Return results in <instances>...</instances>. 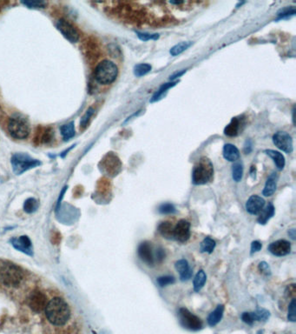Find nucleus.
Masks as SVG:
<instances>
[{"label":"nucleus","instance_id":"37998d69","mask_svg":"<svg viewBox=\"0 0 296 334\" xmlns=\"http://www.w3.org/2000/svg\"><path fill=\"white\" fill-rule=\"evenodd\" d=\"M262 248V245L260 241L256 240V241L252 242L251 243V249H250V254L253 255L254 253L260 251Z\"/></svg>","mask_w":296,"mask_h":334},{"label":"nucleus","instance_id":"aec40b11","mask_svg":"<svg viewBox=\"0 0 296 334\" xmlns=\"http://www.w3.org/2000/svg\"><path fill=\"white\" fill-rule=\"evenodd\" d=\"M277 181H278V175L276 172H273L270 174V177L266 179V184L264 186L262 194L265 197H270L273 195L274 193L276 191Z\"/></svg>","mask_w":296,"mask_h":334},{"label":"nucleus","instance_id":"423d86ee","mask_svg":"<svg viewBox=\"0 0 296 334\" xmlns=\"http://www.w3.org/2000/svg\"><path fill=\"white\" fill-rule=\"evenodd\" d=\"M41 162L38 159H32L26 153H15L12 157V166L16 175H21L30 169L40 166Z\"/></svg>","mask_w":296,"mask_h":334},{"label":"nucleus","instance_id":"4be33fe9","mask_svg":"<svg viewBox=\"0 0 296 334\" xmlns=\"http://www.w3.org/2000/svg\"><path fill=\"white\" fill-rule=\"evenodd\" d=\"M158 232L166 239H174V225L172 222L162 221L158 227Z\"/></svg>","mask_w":296,"mask_h":334},{"label":"nucleus","instance_id":"3c124183","mask_svg":"<svg viewBox=\"0 0 296 334\" xmlns=\"http://www.w3.org/2000/svg\"><path fill=\"white\" fill-rule=\"evenodd\" d=\"M256 166H251V170H250V174L252 176L253 179H256Z\"/></svg>","mask_w":296,"mask_h":334},{"label":"nucleus","instance_id":"a19ab883","mask_svg":"<svg viewBox=\"0 0 296 334\" xmlns=\"http://www.w3.org/2000/svg\"><path fill=\"white\" fill-rule=\"evenodd\" d=\"M165 257H166V252H165L164 249L162 248V246L158 247L156 251L155 262H156L158 264H162V262L164 261Z\"/></svg>","mask_w":296,"mask_h":334},{"label":"nucleus","instance_id":"5701e85b","mask_svg":"<svg viewBox=\"0 0 296 334\" xmlns=\"http://www.w3.org/2000/svg\"><path fill=\"white\" fill-rule=\"evenodd\" d=\"M276 213V209L272 203H270L266 205V208L264 209L260 212V215L257 218V221L260 225H266L270 218H272Z\"/></svg>","mask_w":296,"mask_h":334},{"label":"nucleus","instance_id":"f03ea898","mask_svg":"<svg viewBox=\"0 0 296 334\" xmlns=\"http://www.w3.org/2000/svg\"><path fill=\"white\" fill-rule=\"evenodd\" d=\"M214 177V166L210 159L202 157L194 165L192 172V182L196 185H206Z\"/></svg>","mask_w":296,"mask_h":334},{"label":"nucleus","instance_id":"7ed1b4c3","mask_svg":"<svg viewBox=\"0 0 296 334\" xmlns=\"http://www.w3.org/2000/svg\"><path fill=\"white\" fill-rule=\"evenodd\" d=\"M23 278V271L18 265L4 264L0 267V282L6 287H18Z\"/></svg>","mask_w":296,"mask_h":334},{"label":"nucleus","instance_id":"a878e982","mask_svg":"<svg viewBox=\"0 0 296 334\" xmlns=\"http://www.w3.org/2000/svg\"><path fill=\"white\" fill-rule=\"evenodd\" d=\"M60 133L62 134V139H64L66 141L72 139L73 137L75 136V126H74V123L70 122L68 124H66V125L61 126Z\"/></svg>","mask_w":296,"mask_h":334},{"label":"nucleus","instance_id":"603ef678","mask_svg":"<svg viewBox=\"0 0 296 334\" xmlns=\"http://www.w3.org/2000/svg\"><path fill=\"white\" fill-rule=\"evenodd\" d=\"M293 122L294 124V107L293 109Z\"/></svg>","mask_w":296,"mask_h":334},{"label":"nucleus","instance_id":"de8ad7c7","mask_svg":"<svg viewBox=\"0 0 296 334\" xmlns=\"http://www.w3.org/2000/svg\"><path fill=\"white\" fill-rule=\"evenodd\" d=\"M185 73H186V70H182V71L179 72V73H174V74H173L172 76L170 77V80H176V79H178V78H179V77L182 76V75H184Z\"/></svg>","mask_w":296,"mask_h":334},{"label":"nucleus","instance_id":"9d476101","mask_svg":"<svg viewBox=\"0 0 296 334\" xmlns=\"http://www.w3.org/2000/svg\"><path fill=\"white\" fill-rule=\"evenodd\" d=\"M138 254L142 261L145 263L150 267L155 265V257L153 254L152 243L150 241H144L140 243L138 248Z\"/></svg>","mask_w":296,"mask_h":334},{"label":"nucleus","instance_id":"4468645a","mask_svg":"<svg viewBox=\"0 0 296 334\" xmlns=\"http://www.w3.org/2000/svg\"><path fill=\"white\" fill-rule=\"evenodd\" d=\"M265 199L260 196L252 195L246 203V210L251 215L259 214L265 206Z\"/></svg>","mask_w":296,"mask_h":334},{"label":"nucleus","instance_id":"2eb2a0df","mask_svg":"<svg viewBox=\"0 0 296 334\" xmlns=\"http://www.w3.org/2000/svg\"><path fill=\"white\" fill-rule=\"evenodd\" d=\"M12 245L18 251H22L27 255L32 256V244L30 238L27 236H20V238H14L10 240Z\"/></svg>","mask_w":296,"mask_h":334},{"label":"nucleus","instance_id":"6ab92c4d","mask_svg":"<svg viewBox=\"0 0 296 334\" xmlns=\"http://www.w3.org/2000/svg\"><path fill=\"white\" fill-rule=\"evenodd\" d=\"M224 310L225 306L224 304H218L214 311H211L210 314L208 315L207 318L208 324L210 327H214L222 320V318L224 317Z\"/></svg>","mask_w":296,"mask_h":334},{"label":"nucleus","instance_id":"864d4df0","mask_svg":"<svg viewBox=\"0 0 296 334\" xmlns=\"http://www.w3.org/2000/svg\"><path fill=\"white\" fill-rule=\"evenodd\" d=\"M262 333H264V331H262V330H260V331L257 332V334H262Z\"/></svg>","mask_w":296,"mask_h":334},{"label":"nucleus","instance_id":"9b49d317","mask_svg":"<svg viewBox=\"0 0 296 334\" xmlns=\"http://www.w3.org/2000/svg\"><path fill=\"white\" fill-rule=\"evenodd\" d=\"M56 28L62 34L66 40L72 43H76L79 39L78 33L72 24L64 20H60L56 22Z\"/></svg>","mask_w":296,"mask_h":334},{"label":"nucleus","instance_id":"f8f14e48","mask_svg":"<svg viewBox=\"0 0 296 334\" xmlns=\"http://www.w3.org/2000/svg\"><path fill=\"white\" fill-rule=\"evenodd\" d=\"M268 250L270 251V253L277 256V257H283L286 255L290 254L291 251V243L285 239H279L276 241L272 242Z\"/></svg>","mask_w":296,"mask_h":334},{"label":"nucleus","instance_id":"6e6552de","mask_svg":"<svg viewBox=\"0 0 296 334\" xmlns=\"http://www.w3.org/2000/svg\"><path fill=\"white\" fill-rule=\"evenodd\" d=\"M273 142L280 151L291 153L293 152V139L286 132H278L273 136Z\"/></svg>","mask_w":296,"mask_h":334},{"label":"nucleus","instance_id":"2f4dec72","mask_svg":"<svg viewBox=\"0 0 296 334\" xmlns=\"http://www.w3.org/2000/svg\"><path fill=\"white\" fill-rule=\"evenodd\" d=\"M152 67L150 64H139L134 68V74L136 77H142L152 71Z\"/></svg>","mask_w":296,"mask_h":334},{"label":"nucleus","instance_id":"cd10ccee","mask_svg":"<svg viewBox=\"0 0 296 334\" xmlns=\"http://www.w3.org/2000/svg\"><path fill=\"white\" fill-rule=\"evenodd\" d=\"M178 84V81H173V82H170V83H165L162 85V86L158 89V92L153 95L152 97V100H150V102H156V101H158V100L161 99L162 97L164 96V94L168 92V89H170L172 87H174L176 85Z\"/></svg>","mask_w":296,"mask_h":334},{"label":"nucleus","instance_id":"a211bd4d","mask_svg":"<svg viewBox=\"0 0 296 334\" xmlns=\"http://www.w3.org/2000/svg\"><path fill=\"white\" fill-rule=\"evenodd\" d=\"M244 120L242 118H233L231 122L225 127L224 133L230 137H234L240 133L242 127L244 126Z\"/></svg>","mask_w":296,"mask_h":334},{"label":"nucleus","instance_id":"49530a36","mask_svg":"<svg viewBox=\"0 0 296 334\" xmlns=\"http://www.w3.org/2000/svg\"><path fill=\"white\" fill-rule=\"evenodd\" d=\"M53 133L52 130H48L46 132H44V136L42 137V142L46 143L49 142L52 139Z\"/></svg>","mask_w":296,"mask_h":334},{"label":"nucleus","instance_id":"ddd939ff","mask_svg":"<svg viewBox=\"0 0 296 334\" xmlns=\"http://www.w3.org/2000/svg\"><path fill=\"white\" fill-rule=\"evenodd\" d=\"M29 306L35 312H40L46 309V297L41 291H34L29 297Z\"/></svg>","mask_w":296,"mask_h":334},{"label":"nucleus","instance_id":"412c9836","mask_svg":"<svg viewBox=\"0 0 296 334\" xmlns=\"http://www.w3.org/2000/svg\"><path fill=\"white\" fill-rule=\"evenodd\" d=\"M224 157L230 162H236L240 158V152L234 145L226 144L224 147Z\"/></svg>","mask_w":296,"mask_h":334},{"label":"nucleus","instance_id":"39448f33","mask_svg":"<svg viewBox=\"0 0 296 334\" xmlns=\"http://www.w3.org/2000/svg\"><path fill=\"white\" fill-rule=\"evenodd\" d=\"M8 130L14 139H26L30 134V124L22 115L15 114L9 120Z\"/></svg>","mask_w":296,"mask_h":334},{"label":"nucleus","instance_id":"473e14b6","mask_svg":"<svg viewBox=\"0 0 296 334\" xmlns=\"http://www.w3.org/2000/svg\"><path fill=\"white\" fill-rule=\"evenodd\" d=\"M158 212L164 215H168V214H174L176 212V209L172 203H164L158 207Z\"/></svg>","mask_w":296,"mask_h":334},{"label":"nucleus","instance_id":"72a5a7b5","mask_svg":"<svg viewBox=\"0 0 296 334\" xmlns=\"http://www.w3.org/2000/svg\"><path fill=\"white\" fill-rule=\"evenodd\" d=\"M38 208V202L36 201V199L30 198L24 202V210L27 213H32V212H36Z\"/></svg>","mask_w":296,"mask_h":334},{"label":"nucleus","instance_id":"58836bf2","mask_svg":"<svg viewBox=\"0 0 296 334\" xmlns=\"http://www.w3.org/2000/svg\"><path fill=\"white\" fill-rule=\"evenodd\" d=\"M21 3L29 8H44L46 6V2L44 1H30L29 0V1H23Z\"/></svg>","mask_w":296,"mask_h":334},{"label":"nucleus","instance_id":"dca6fc26","mask_svg":"<svg viewBox=\"0 0 296 334\" xmlns=\"http://www.w3.org/2000/svg\"><path fill=\"white\" fill-rule=\"evenodd\" d=\"M104 160L106 161H104V168L108 175L114 177L121 172L122 164L120 162V159L116 156L113 155V154L108 155Z\"/></svg>","mask_w":296,"mask_h":334},{"label":"nucleus","instance_id":"c85d7f7f","mask_svg":"<svg viewBox=\"0 0 296 334\" xmlns=\"http://www.w3.org/2000/svg\"><path fill=\"white\" fill-rule=\"evenodd\" d=\"M216 246V243L213 238L207 237L204 238L200 245V251L201 252H207L208 254L212 253L214 251V248Z\"/></svg>","mask_w":296,"mask_h":334},{"label":"nucleus","instance_id":"b1692460","mask_svg":"<svg viewBox=\"0 0 296 334\" xmlns=\"http://www.w3.org/2000/svg\"><path fill=\"white\" fill-rule=\"evenodd\" d=\"M265 153L273 159L274 162L276 165L277 168L279 170H282L284 168L286 162H285V158L282 155V153L274 151V150H266Z\"/></svg>","mask_w":296,"mask_h":334},{"label":"nucleus","instance_id":"79ce46f5","mask_svg":"<svg viewBox=\"0 0 296 334\" xmlns=\"http://www.w3.org/2000/svg\"><path fill=\"white\" fill-rule=\"evenodd\" d=\"M258 269L260 271V273L265 275V276H270L271 275V269L266 262L262 261L258 265Z\"/></svg>","mask_w":296,"mask_h":334},{"label":"nucleus","instance_id":"1a4fd4ad","mask_svg":"<svg viewBox=\"0 0 296 334\" xmlns=\"http://www.w3.org/2000/svg\"><path fill=\"white\" fill-rule=\"evenodd\" d=\"M190 223L186 219H180L174 226V239L180 243H186L190 238Z\"/></svg>","mask_w":296,"mask_h":334},{"label":"nucleus","instance_id":"7c9ffc66","mask_svg":"<svg viewBox=\"0 0 296 334\" xmlns=\"http://www.w3.org/2000/svg\"><path fill=\"white\" fill-rule=\"evenodd\" d=\"M191 42L190 41H184V42H181V43L178 44L176 45L174 47H172L170 53L172 54V56H178L180 55L181 53H184V51L187 50L188 47H190Z\"/></svg>","mask_w":296,"mask_h":334},{"label":"nucleus","instance_id":"09e8293b","mask_svg":"<svg viewBox=\"0 0 296 334\" xmlns=\"http://www.w3.org/2000/svg\"><path fill=\"white\" fill-rule=\"evenodd\" d=\"M288 236H290V238H292L293 240H296V229L293 228V229H290V231H288Z\"/></svg>","mask_w":296,"mask_h":334},{"label":"nucleus","instance_id":"20e7f679","mask_svg":"<svg viewBox=\"0 0 296 334\" xmlns=\"http://www.w3.org/2000/svg\"><path fill=\"white\" fill-rule=\"evenodd\" d=\"M118 74V68L110 60H102L95 69V78L98 83L109 85L115 81Z\"/></svg>","mask_w":296,"mask_h":334},{"label":"nucleus","instance_id":"393cba45","mask_svg":"<svg viewBox=\"0 0 296 334\" xmlns=\"http://www.w3.org/2000/svg\"><path fill=\"white\" fill-rule=\"evenodd\" d=\"M206 281H207V275H206L204 270H200L194 276V279H193L194 291H196V292L201 291L206 284Z\"/></svg>","mask_w":296,"mask_h":334},{"label":"nucleus","instance_id":"4c0bfd02","mask_svg":"<svg viewBox=\"0 0 296 334\" xmlns=\"http://www.w3.org/2000/svg\"><path fill=\"white\" fill-rule=\"evenodd\" d=\"M136 34L142 41H148V40H156L159 39V34H150L147 33H140L136 32Z\"/></svg>","mask_w":296,"mask_h":334},{"label":"nucleus","instance_id":"c9c22d12","mask_svg":"<svg viewBox=\"0 0 296 334\" xmlns=\"http://www.w3.org/2000/svg\"><path fill=\"white\" fill-rule=\"evenodd\" d=\"M156 282H158L159 286L164 287V286H167L168 284H174V282H176V278L173 276L165 275V276H161V277L156 278Z\"/></svg>","mask_w":296,"mask_h":334},{"label":"nucleus","instance_id":"f704fd0d","mask_svg":"<svg viewBox=\"0 0 296 334\" xmlns=\"http://www.w3.org/2000/svg\"><path fill=\"white\" fill-rule=\"evenodd\" d=\"M296 7H286L278 11L277 16H278L279 20H282V19H286V18L294 16V15H296Z\"/></svg>","mask_w":296,"mask_h":334},{"label":"nucleus","instance_id":"f3484780","mask_svg":"<svg viewBox=\"0 0 296 334\" xmlns=\"http://www.w3.org/2000/svg\"><path fill=\"white\" fill-rule=\"evenodd\" d=\"M174 268L180 275L181 281L190 280L192 277V275H193V271H192V269L190 266L188 262L184 258H182V259H179L176 262Z\"/></svg>","mask_w":296,"mask_h":334},{"label":"nucleus","instance_id":"c756f323","mask_svg":"<svg viewBox=\"0 0 296 334\" xmlns=\"http://www.w3.org/2000/svg\"><path fill=\"white\" fill-rule=\"evenodd\" d=\"M244 176V165L242 162H236L232 166V177L236 182H240Z\"/></svg>","mask_w":296,"mask_h":334},{"label":"nucleus","instance_id":"ea45409f","mask_svg":"<svg viewBox=\"0 0 296 334\" xmlns=\"http://www.w3.org/2000/svg\"><path fill=\"white\" fill-rule=\"evenodd\" d=\"M93 113H94V109L92 108V107L87 110V112H86V114L82 116V119H81V122H80V126H81L82 128L86 127V126L88 125V123L90 122V119L92 117Z\"/></svg>","mask_w":296,"mask_h":334},{"label":"nucleus","instance_id":"f257e3e1","mask_svg":"<svg viewBox=\"0 0 296 334\" xmlns=\"http://www.w3.org/2000/svg\"><path fill=\"white\" fill-rule=\"evenodd\" d=\"M44 311L48 321L56 326L64 325L70 317L69 305L61 298H53L47 302Z\"/></svg>","mask_w":296,"mask_h":334},{"label":"nucleus","instance_id":"bb28decb","mask_svg":"<svg viewBox=\"0 0 296 334\" xmlns=\"http://www.w3.org/2000/svg\"><path fill=\"white\" fill-rule=\"evenodd\" d=\"M250 316L253 322L256 321H266L270 317V311L264 308L257 309L256 311L250 312Z\"/></svg>","mask_w":296,"mask_h":334},{"label":"nucleus","instance_id":"e433bc0d","mask_svg":"<svg viewBox=\"0 0 296 334\" xmlns=\"http://www.w3.org/2000/svg\"><path fill=\"white\" fill-rule=\"evenodd\" d=\"M288 320L290 322H296V299L292 298L288 305Z\"/></svg>","mask_w":296,"mask_h":334},{"label":"nucleus","instance_id":"0eeeda50","mask_svg":"<svg viewBox=\"0 0 296 334\" xmlns=\"http://www.w3.org/2000/svg\"><path fill=\"white\" fill-rule=\"evenodd\" d=\"M178 318L182 326L188 331H198L204 328L201 318L193 314L187 308L181 307L178 310Z\"/></svg>","mask_w":296,"mask_h":334},{"label":"nucleus","instance_id":"a18cd8bd","mask_svg":"<svg viewBox=\"0 0 296 334\" xmlns=\"http://www.w3.org/2000/svg\"><path fill=\"white\" fill-rule=\"evenodd\" d=\"M242 319L244 323L250 324V325H252L254 324L253 320H252L251 316H250V312H248V311H245V312H244L242 314Z\"/></svg>","mask_w":296,"mask_h":334},{"label":"nucleus","instance_id":"8fccbe9b","mask_svg":"<svg viewBox=\"0 0 296 334\" xmlns=\"http://www.w3.org/2000/svg\"><path fill=\"white\" fill-rule=\"evenodd\" d=\"M248 145H246L245 146V148H244V151H245V152L246 153H250V152H251V150H252V145H251V142L250 141H248Z\"/></svg>","mask_w":296,"mask_h":334},{"label":"nucleus","instance_id":"c03bdc74","mask_svg":"<svg viewBox=\"0 0 296 334\" xmlns=\"http://www.w3.org/2000/svg\"><path fill=\"white\" fill-rule=\"evenodd\" d=\"M296 292V284H290V285L286 287V291H285V294H286V297H292L293 298H294Z\"/></svg>","mask_w":296,"mask_h":334}]
</instances>
